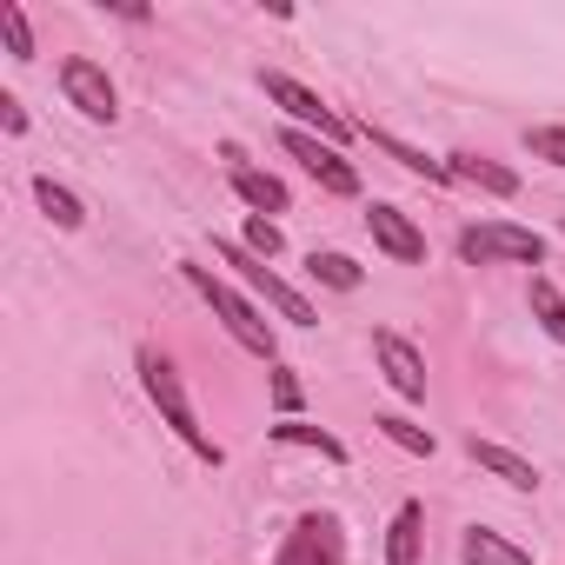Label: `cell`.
I'll use <instances>...</instances> for the list:
<instances>
[{"label":"cell","mask_w":565,"mask_h":565,"mask_svg":"<svg viewBox=\"0 0 565 565\" xmlns=\"http://www.w3.org/2000/svg\"><path fill=\"white\" fill-rule=\"evenodd\" d=\"M140 380H147V399L160 406V419L193 446V459H206V466H226V452L206 439V426L193 419V399H186V386H180V366L167 360V353H140Z\"/></svg>","instance_id":"cell-1"},{"label":"cell","mask_w":565,"mask_h":565,"mask_svg":"<svg viewBox=\"0 0 565 565\" xmlns=\"http://www.w3.org/2000/svg\"><path fill=\"white\" fill-rule=\"evenodd\" d=\"M180 273H186V287H193V294L220 313V327H226V333H233L253 360H273V347H279V340H273V327L253 313V300H239V294L226 287V279H213V273H206V266H193V259H186Z\"/></svg>","instance_id":"cell-2"},{"label":"cell","mask_w":565,"mask_h":565,"mask_svg":"<svg viewBox=\"0 0 565 565\" xmlns=\"http://www.w3.org/2000/svg\"><path fill=\"white\" fill-rule=\"evenodd\" d=\"M213 253H220L226 266H239V279H246L253 294H266V307H273L279 320H294V327H313V320H320V313H313V307H307V300H300V294L287 287V279H279V273H273L266 259H253L246 246H233V239H213Z\"/></svg>","instance_id":"cell-3"},{"label":"cell","mask_w":565,"mask_h":565,"mask_svg":"<svg viewBox=\"0 0 565 565\" xmlns=\"http://www.w3.org/2000/svg\"><path fill=\"white\" fill-rule=\"evenodd\" d=\"M459 253L466 259H512V266H545V239L532 226H512V220H486V226H466L459 233Z\"/></svg>","instance_id":"cell-4"},{"label":"cell","mask_w":565,"mask_h":565,"mask_svg":"<svg viewBox=\"0 0 565 565\" xmlns=\"http://www.w3.org/2000/svg\"><path fill=\"white\" fill-rule=\"evenodd\" d=\"M273 565H347V532L333 512H300Z\"/></svg>","instance_id":"cell-5"},{"label":"cell","mask_w":565,"mask_h":565,"mask_svg":"<svg viewBox=\"0 0 565 565\" xmlns=\"http://www.w3.org/2000/svg\"><path fill=\"white\" fill-rule=\"evenodd\" d=\"M279 147H287V153H294L320 186H327V193H340V200H353V193H360V173L340 160V147H333V140H320V134H307V127H287V134H279Z\"/></svg>","instance_id":"cell-6"},{"label":"cell","mask_w":565,"mask_h":565,"mask_svg":"<svg viewBox=\"0 0 565 565\" xmlns=\"http://www.w3.org/2000/svg\"><path fill=\"white\" fill-rule=\"evenodd\" d=\"M259 87H266V100L287 107L300 127H320V140H333V147H340V140H353V127H347V120H340V114H333L313 87H300L294 74H259Z\"/></svg>","instance_id":"cell-7"},{"label":"cell","mask_w":565,"mask_h":565,"mask_svg":"<svg viewBox=\"0 0 565 565\" xmlns=\"http://www.w3.org/2000/svg\"><path fill=\"white\" fill-rule=\"evenodd\" d=\"M61 94H67L87 120H100V127H114V120H120V94H114L107 67H100V61H87V54H74V61L61 67Z\"/></svg>","instance_id":"cell-8"},{"label":"cell","mask_w":565,"mask_h":565,"mask_svg":"<svg viewBox=\"0 0 565 565\" xmlns=\"http://www.w3.org/2000/svg\"><path fill=\"white\" fill-rule=\"evenodd\" d=\"M366 233H373V246H380V253H393L399 266L426 259V233H419L399 206H386V200H373V206H366Z\"/></svg>","instance_id":"cell-9"},{"label":"cell","mask_w":565,"mask_h":565,"mask_svg":"<svg viewBox=\"0 0 565 565\" xmlns=\"http://www.w3.org/2000/svg\"><path fill=\"white\" fill-rule=\"evenodd\" d=\"M373 353H380V373L399 399H426V360L413 353V340L399 333H373Z\"/></svg>","instance_id":"cell-10"},{"label":"cell","mask_w":565,"mask_h":565,"mask_svg":"<svg viewBox=\"0 0 565 565\" xmlns=\"http://www.w3.org/2000/svg\"><path fill=\"white\" fill-rule=\"evenodd\" d=\"M446 173H452V180H466V186H486V193H499V200H512V193H519V173H512V167H492V160H479V153H452V160H446Z\"/></svg>","instance_id":"cell-11"},{"label":"cell","mask_w":565,"mask_h":565,"mask_svg":"<svg viewBox=\"0 0 565 565\" xmlns=\"http://www.w3.org/2000/svg\"><path fill=\"white\" fill-rule=\"evenodd\" d=\"M472 459H479L492 479H505V486H519V492H539V466H532V459H519V452H505V446H492V439H472Z\"/></svg>","instance_id":"cell-12"},{"label":"cell","mask_w":565,"mask_h":565,"mask_svg":"<svg viewBox=\"0 0 565 565\" xmlns=\"http://www.w3.org/2000/svg\"><path fill=\"white\" fill-rule=\"evenodd\" d=\"M419 525H426V512H419V499H406L386 532V565H419V539H426Z\"/></svg>","instance_id":"cell-13"},{"label":"cell","mask_w":565,"mask_h":565,"mask_svg":"<svg viewBox=\"0 0 565 565\" xmlns=\"http://www.w3.org/2000/svg\"><path fill=\"white\" fill-rule=\"evenodd\" d=\"M34 200H41V213H47L61 233H74V226L87 220V206H81V200H74V193L54 180V173H34Z\"/></svg>","instance_id":"cell-14"},{"label":"cell","mask_w":565,"mask_h":565,"mask_svg":"<svg viewBox=\"0 0 565 565\" xmlns=\"http://www.w3.org/2000/svg\"><path fill=\"white\" fill-rule=\"evenodd\" d=\"M459 558H466V565H532L512 539H499V532H486V525H472V532H466Z\"/></svg>","instance_id":"cell-15"},{"label":"cell","mask_w":565,"mask_h":565,"mask_svg":"<svg viewBox=\"0 0 565 565\" xmlns=\"http://www.w3.org/2000/svg\"><path fill=\"white\" fill-rule=\"evenodd\" d=\"M233 193L246 206H259V213H287V186H279L273 173H259V167H233Z\"/></svg>","instance_id":"cell-16"},{"label":"cell","mask_w":565,"mask_h":565,"mask_svg":"<svg viewBox=\"0 0 565 565\" xmlns=\"http://www.w3.org/2000/svg\"><path fill=\"white\" fill-rule=\"evenodd\" d=\"M525 300H532V320H539V327H545V333H552V340L565 347V294L552 287L545 273H532V287H525Z\"/></svg>","instance_id":"cell-17"},{"label":"cell","mask_w":565,"mask_h":565,"mask_svg":"<svg viewBox=\"0 0 565 565\" xmlns=\"http://www.w3.org/2000/svg\"><path fill=\"white\" fill-rule=\"evenodd\" d=\"M366 140H373L380 153H393V160H399L406 173H419V180H452V173H446V160H426L419 147H406V140H393L386 127H366Z\"/></svg>","instance_id":"cell-18"},{"label":"cell","mask_w":565,"mask_h":565,"mask_svg":"<svg viewBox=\"0 0 565 565\" xmlns=\"http://www.w3.org/2000/svg\"><path fill=\"white\" fill-rule=\"evenodd\" d=\"M273 439H279V446H307V452H320V459L347 466V446H340L333 433H320V426H300V419H279V426H273Z\"/></svg>","instance_id":"cell-19"},{"label":"cell","mask_w":565,"mask_h":565,"mask_svg":"<svg viewBox=\"0 0 565 565\" xmlns=\"http://www.w3.org/2000/svg\"><path fill=\"white\" fill-rule=\"evenodd\" d=\"M373 426H380V433H386L393 446H406V452H419V459H433V446H439V439H433L426 426H413V419H399V413H380Z\"/></svg>","instance_id":"cell-20"},{"label":"cell","mask_w":565,"mask_h":565,"mask_svg":"<svg viewBox=\"0 0 565 565\" xmlns=\"http://www.w3.org/2000/svg\"><path fill=\"white\" fill-rule=\"evenodd\" d=\"M307 273H313V279H327V287H340V294H353V287H360V266H353L347 253H313V259H307Z\"/></svg>","instance_id":"cell-21"},{"label":"cell","mask_w":565,"mask_h":565,"mask_svg":"<svg viewBox=\"0 0 565 565\" xmlns=\"http://www.w3.org/2000/svg\"><path fill=\"white\" fill-rule=\"evenodd\" d=\"M0 34H8L14 61H34V28H28V14L14 8V0H0Z\"/></svg>","instance_id":"cell-22"},{"label":"cell","mask_w":565,"mask_h":565,"mask_svg":"<svg viewBox=\"0 0 565 565\" xmlns=\"http://www.w3.org/2000/svg\"><path fill=\"white\" fill-rule=\"evenodd\" d=\"M239 246H246L253 259H273V253L287 246V239H279V226H273L266 213H253V220H246V239H239Z\"/></svg>","instance_id":"cell-23"},{"label":"cell","mask_w":565,"mask_h":565,"mask_svg":"<svg viewBox=\"0 0 565 565\" xmlns=\"http://www.w3.org/2000/svg\"><path fill=\"white\" fill-rule=\"evenodd\" d=\"M525 147H532L539 160H552V167H565V127H532V134H525Z\"/></svg>","instance_id":"cell-24"},{"label":"cell","mask_w":565,"mask_h":565,"mask_svg":"<svg viewBox=\"0 0 565 565\" xmlns=\"http://www.w3.org/2000/svg\"><path fill=\"white\" fill-rule=\"evenodd\" d=\"M273 406L287 413V419L300 413V380H294V366H273Z\"/></svg>","instance_id":"cell-25"},{"label":"cell","mask_w":565,"mask_h":565,"mask_svg":"<svg viewBox=\"0 0 565 565\" xmlns=\"http://www.w3.org/2000/svg\"><path fill=\"white\" fill-rule=\"evenodd\" d=\"M0 127H8V134H28V114H21L14 94H0Z\"/></svg>","instance_id":"cell-26"}]
</instances>
